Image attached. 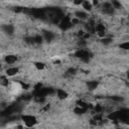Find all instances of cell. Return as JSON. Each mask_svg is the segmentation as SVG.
Returning a JSON list of instances; mask_svg holds the SVG:
<instances>
[{
  "instance_id": "cell-1",
  "label": "cell",
  "mask_w": 129,
  "mask_h": 129,
  "mask_svg": "<svg viewBox=\"0 0 129 129\" xmlns=\"http://www.w3.org/2000/svg\"><path fill=\"white\" fill-rule=\"evenodd\" d=\"M21 120L24 123V126H26V127H32L36 123V118L32 115H29V114L23 115L21 117Z\"/></svg>"
},
{
  "instance_id": "cell-2",
  "label": "cell",
  "mask_w": 129,
  "mask_h": 129,
  "mask_svg": "<svg viewBox=\"0 0 129 129\" xmlns=\"http://www.w3.org/2000/svg\"><path fill=\"white\" fill-rule=\"evenodd\" d=\"M101 11L106 15H113L115 13V8L112 6L111 2H105L101 5Z\"/></svg>"
},
{
  "instance_id": "cell-3",
  "label": "cell",
  "mask_w": 129,
  "mask_h": 129,
  "mask_svg": "<svg viewBox=\"0 0 129 129\" xmlns=\"http://www.w3.org/2000/svg\"><path fill=\"white\" fill-rule=\"evenodd\" d=\"M1 29H2V32L8 36L13 35L15 32V26L13 24H3L1 26Z\"/></svg>"
},
{
  "instance_id": "cell-4",
  "label": "cell",
  "mask_w": 129,
  "mask_h": 129,
  "mask_svg": "<svg viewBox=\"0 0 129 129\" xmlns=\"http://www.w3.org/2000/svg\"><path fill=\"white\" fill-rule=\"evenodd\" d=\"M19 73V69L16 66H8V68L5 70L6 77H14Z\"/></svg>"
},
{
  "instance_id": "cell-5",
  "label": "cell",
  "mask_w": 129,
  "mask_h": 129,
  "mask_svg": "<svg viewBox=\"0 0 129 129\" xmlns=\"http://www.w3.org/2000/svg\"><path fill=\"white\" fill-rule=\"evenodd\" d=\"M75 17L79 18L80 20H86V19L88 18V12L85 11L84 9H82V10H78V11L75 12Z\"/></svg>"
},
{
  "instance_id": "cell-6",
  "label": "cell",
  "mask_w": 129,
  "mask_h": 129,
  "mask_svg": "<svg viewBox=\"0 0 129 129\" xmlns=\"http://www.w3.org/2000/svg\"><path fill=\"white\" fill-rule=\"evenodd\" d=\"M16 60H17V57H16V55H13V54H9V55H6L4 57V61L8 66H14Z\"/></svg>"
},
{
  "instance_id": "cell-7",
  "label": "cell",
  "mask_w": 129,
  "mask_h": 129,
  "mask_svg": "<svg viewBox=\"0 0 129 129\" xmlns=\"http://www.w3.org/2000/svg\"><path fill=\"white\" fill-rule=\"evenodd\" d=\"M82 7H83V9L85 10V11H91L93 8H94V6H93V4H92V2L91 1H89V0H84V2L82 3V5H81Z\"/></svg>"
},
{
  "instance_id": "cell-8",
  "label": "cell",
  "mask_w": 129,
  "mask_h": 129,
  "mask_svg": "<svg viewBox=\"0 0 129 129\" xmlns=\"http://www.w3.org/2000/svg\"><path fill=\"white\" fill-rule=\"evenodd\" d=\"M56 96H57L58 99L63 100V99H66L68 97V93L64 90H62V89H57L56 90Z\"/></svg>"
},
{
  "instance_id": "cell-9",
  "label": "cell",
  "mask_w": 129,
  "mask_h": 129,
  "mask_svg": "<svg viewBox=\"0 0 129 129\" xmlns=\"http://www.w3.org/2000/svg\"><path fill=\"white\" fill-rule=\"evenodd\" d=\"M98 82L97 81H89L88 83H87V87H88V89L90 90V91H94V90H96L97 88H98Z\"/></svg>"
},
{
  "instance_id": "cell-10",
  "label": "cell",
  "mask_w": 129,
  "mask_h": 129,
  "mask_svg": "<svg viewBox=\"0 0 129 129\" xmlns=\"http://www.w3.org/2000/svg\"><path fill=\"white\" fill-rule=\"evenodd\" d=\"M112 41H113V39L111 37H108V36H104L101 38V43L104 45H109L112 43Z\"/></svg>"
},
{
  "instance_id": "cell-11",
  "label": "cell",
  "mask_w": 129,
  "mask_h": 129,
  "mask_svg": "<svg viewBox=\"0 0 129 129\" xmlns=\"http://www.w3.org/2000/svg\"><path fill=\"white\" fill-rule=\"evenodd\" d=\"M110 2H111V4H112V6L115 8V10H117V9H120V8L122 7V5H121V2H120V1H118V0H111Z\"/></svg>"
},
{
  "instance_id": "cell-12",
  "label": "cell",
  "mask_w": 129,
  "mask_h": 129,
  "mask_svg": "<svg viewBox=\"0 0 129 129\" xmlns=\"http://www.w3.org/2000/svg\"><path fill=\"white\" fill-rule=\"evenodd\" d=\"M34 66H35V69L38 70V71H42V70H44V68H45V64H44L43 62H40V61L35 62Z\"/></svg>"
},
{
  "instance_id": "cell-13",
  "label": "cell",
  "mask_w": 129,
  "mask_h": 129,
  "mask_svg": "<svg viewBox=\"0 0 129 129\" xmlns=\"http://www.w3.org/2000/svg\"><path fill=\"white\" fill-rule=\"evenodd\" d=\"M120 48L124 50H129V41H124L120 44Z\"/></svg>"
},
{
  "instance_id": "cell-14",
  "label": "cell",
  "mask_w": 129,
  "mask_h": 129,
  "mask_svg": "<svg viewBox=\"0 0 129 129\" xmlns=\"http://www.w3.org/2000/svg\"><path fill=\"white\" fill-rule=\"evenodd\" d=\"M83 2H84V0H73V3H74L76 6H81Z\"/></svg>"
},
{
  "instance_id": "cell-15",
  "label": "cell",
  "mask_w": 129,
  "mask_h": 129,
  "mask_svg": "<svg viewBox=\"0 0 129 129\" xmlns=\"http://www.w3.org/2000/svg\"><path fill=\"white\" fill-rule=\"evenodd\" d=\"M127 78H128V81H129V73L127 74Z\"/></svg>"
}]
</instances>
